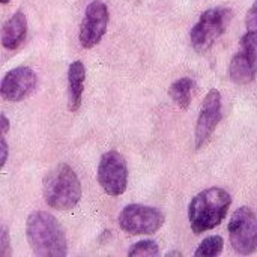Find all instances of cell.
<instances>
[{
  "mask_svg": "<svg viewBox=\"0 0 257 257\" xmlns=\"http://www.w3.org/2000/svg\"><path fill=\"white\" fill-rule=\"evenodd\" d=\"M26 236L33 254L39 257H65L68 244L60 223L48 212L35 211L26 221Z\"/></svg>",
  "mask_w": 257,
  "mask_h": 257,
  "instance_id": "obj_1",
  "label": "cell"
},
{
  "mask_svg": "<svg viewBox=\"0 0 257 257\" xmlns=\"http://www.w3.org/2000/svg\"><path fill=\"white\" fill-rule=\"evenodd\" d=\"M232 205L230 194L223 188H208L199 193L188 206V221L196 235L212 230L226 218Z\"/></svg>",
  "mask_w": 257,
  "mask_h": 257,
  "instance_id": "obj_2",
  "label": "cell"
},
{
  "mask_svg": "<svg viewBox=\"0 0 257 257\" xmlns=\"http://www.w3.org/2000/svg\"><path fill=\"white\" fill-rule=\"evenodd\" d=\"M81 197V184L66 163L53 167L44 178V199L57 211H71Z\"/></svg>",
  "mask_w": 257,
  "mask_h": 257,
  "instance_id": "obj_3",
  "label": "cell"
},
{
  "mask_svg": "<svg viewBox=\"0 0 257 257\" xmlns=\"http://www.w3.org/2000/svg\"><path fill=\"white\" fill-rule=\"evenodd\" d=\"M232 15L233 14L229 8H212L205 11L190 33L194 50L197 53L208 51L214 42L226 32Z\"/></svg>",
  "mask_w": 257,
  "mask_h": 257,
  "instance_id": "obj_4",
  "label": "cell"
},
{
  "mask_svg": "<svg viewBox=\"0 0 257 257\" xmlns=\"http://www.w3.org/2000/svg\"><path fill=\"white\" fill-rule=\"evenodd\" d=\"M164 214L152 206L146 205H128L119 214V226L130 235H152L158 232L164 224Z\"/></svg>",
  "mask_w": 257,
  "mask_h": 257,
  "instance_id": "obj_5",
  "label": "cell"
},
{
  "mask_svg": "<svg viewBox=\"0 0 257 257\" xmlns=\"http://www.w3.org/2000/svg\"><path fill=\"white\" fill-rule=\"evenodd\" d=\"M229 238L232 248L242 256L253 254L257 250V217L256 214L242 206L236 209L229 221Z\"/></svg>",
  "mask_w": 257,
  "mask_h": 257,
  "instance_id": "obj_6",
  "label": "cell"
},
{
  "mask_svg": "<svg viewBox=\"0 0 257 257\" xmlns=\"http://www.w3.org/2000/svg\"><path fill=\"white\" fill-rule=\"evenodd\" d=\"M98 182L111 197H117L125 193L128 185V167L122 154L117 151H108L101 157L98 166Z\"/></svg>",
  "mask_w": 257,
  "mask_h": 257,
  "instance_id": "obj_7",
  "label": "cell"
},
{
  "mask_svg": "<svg viewBox=\"0 0 257 257\" xmlns=\"http://www.w3.org/2000/svg\"><path fill=\"white\" fill-rule=\"evenodd\" d=\"M108 20L110 12L104 2L93 0L92 3L87 5L78 35L83 48H93L95 45L99 44V41L107 32Z\"/></svg>",
  "mask_w": 257,
  "mask_h": 257,
  "instance_id": "obj_8",
  "label": "cell"
},
{
  "mask_svg": "<svg viewBox=\"0 0 257 257\" xmlns=\"http://www.w3.org/2000/svg\"><path fill=\"white\" fill-rule=\"evenodd\" d=\"M220 120H221V95L217 89H211L203 99L197 117L196 149H202L208 143Z\"/></svg>",
  "mask_w": 257,
  "mask_h": 257,
  "instance_id": "obj_9",
  "label": "cell"
},
{
  "mask_svg": "<svg viewBox=\"0 0 257 257\" xmlns=\"http://www.w3.org/2000/svg\"><path fill=\"white\" fill-rule=\"evenodd\" d=\"M38 84L35 71L29 66H17L5 74L0 86L2 96L6 101L18 102L27 98Z\"/></svg>",
  "mask_w": 257,
  "mask_h": 257,
  "instance_id": "obj_10",
  "label": "cell"
},
{
  "mask_svg": "<svg viewBox=\"0 0 257 257\" xmlns=\"http://www.w3.org/2000/svg\"><path fill=\"white\" fill-rule=\"evenodd\" d=\"M27 36V20L23 11H17L2 27V45L3 48L17 50Z\"/></svg>",
  "mask_w": 257,
  "mask_h": 257,
  "instance_id": "obj_11",
  "label": "cell"
},
{
  "mask_svg": "<svg viewBox=\"0 0 257 257\" xmlns=\"http://www.w3.org/2000/svg\"><path fill=\"white\" fill-rule=\"evenodd\" d=\"M84 80H86L84 63L80 60L72 62L68 69V96H69L68 108H69V111H77L81 104Z\"/></svg>",
  "mask_w": 257,
  "mask_h": 257,
  "instance_id": "obj_12",
  "label": "cell"
},
{
  "mask_svg": "<svg viewBox=\"0 0 257 257\" xmlns=\"http://www.w3.org/2000/svg\"><path fill=\"white\" fill-rule=\"evenodd\" d=\"M229 74H230L232 81H235L236 84H248L256 77L257 66L242 51H238L232 57Z\"/></svg>",
  "mask_w": 257,
  "mask_h": 257,
  "instance_id": "obj_13",
  "label": "cell"
},
{
  "mask_svg": "<svg viewBox=\"0 0 257 257\" xmlns=\"http://www.w3.org/2000/svg\"><path fill=\"white\" fill-rule=\"evenodd\" d=\"M193 92H194V81L188 77H182L176 80L169 89L170 98L182 110H187L190 107L193 99Z\"/></svg>",
  "mask_w": 257,
  "mask_h": 257,
  "instance_id": "obj_14",
  "label": "cell"
},
{
  "mask_svg": "<svg viewBox=\"0 0 257 257\" xmlns=\"http://www.w3.org/2000/svg\"><path fill=\"white\" fill-rule=\"evenodd\" d=\"M223 238L221 236H208L206 239L202 241V244L197 247V250L194 251V256L197 257H215L220 256L223 251Z\"/></svg>",
  "mask_w": 257,
  "mask_h": 257,
  "instance_id": "obj_15",
  "label": "cell"
},
{
  "mask_svg": "<svg viewBox=\"0 0 257 257\" xmlns=\"http://www.w3.org/2000/svg\"><path fill=\"white\" fill-rule=\"evenodd\" d=\"M257 66V30H248L241 38V50Z\"/></svg>",
  "mask_w": 257,
  "mask_h": 257,
  "instance_id": "obj_16",
  "label": "cell"
},
{
  "mask_svg": "<svg viewBox=\"0 0 257 257\" xmlns=\"http://www.w3.org/2000/svg\"><path fill=\"white\" fill-rule=\"evenodd\" d=\"M158 254H160V248L157 242L151 239L140 241L128 250V256H158Z\"/></svg>",
  "mask_w": 257,
  "mask_h": 257,
  "instance_id": "obj_17",
  "label": "cell"
},
{
  "mask_svg": "<svg viewBox=\"0 0 257 257\" xmlns=\"http://www.w3.org/2000/svg\"><path fill=\"white\" fill-rule=\"evenodd\" d=\"M245 24H247L248 30H257V0L253 3V6L247 12Z\"/></svg>",
  "mask_w": 257,
  "mask_h": 257,
  "instance_id": "obj_18",
  "label": "cell"
},
{
  "mask_svg": "<svg viewBox=\"0 0 257 257\" xmlns=\"http://www.w3.org/2000/svg\"><path fill=\"white\" fill-rule=\"evenodd\" d=\"M2 257H9L11 253V238H9V232L6 227H2Z\"/></svg>",
  "mask_w": 257,
  "mask_h": 257,
  "instance_id": "obj_19",
  "label": "cell"
},
{
  "mask_svg": "<svg viewBox=\"0 0 257 257\" xmlns=\"http://www.w3.org/2000/svg\"><path fill=\"white\" fill-rule=\"evenodd\" d=\"M0 149H2L0 166L3 167V166H5V163H6V160H8V151H9V148H8V143H6L5 137H2V139H0Z\"/></svg>",
  "mask_w": 257,
  "mask_h": 257,
  "instance_id": "obj_20",
  "label": "cell"
},
{
  "mask_svg": "<svg viewBox=\"0 0 257 257\" xmlns=\"http://www.w3.org/2000/svg\"><path fill=\"white\" fill-rule=\"evenodd\" d=\"M0 120H2V136H5L9 131V120L5 113L0 114Z\"/></svg>",
  "mask_w": 257,
  "mask_h": 257,
  "instance_id": "obj_21",
  "label": "cell"
},
{
  "mask_svg": "<svg viewBox=\"0 0 257 257\" xmlns=\"http://www.w3.org/2000/svg\"><path fill=\"white\" fill-rule=\"evenodd\" d=\"M166 256H167V257H172V256H182V253H181V251H170V253H167Z\"/></svg>",
  "mask_w": 257,
  "mask_h": 257,
  "instance_id": "obj_22",
  "label": "cell"
},
{
  "mask_svg": "<svg viewBox=\"0 0 257 257\" xmlns=\"http://www.w3.org/2000/svg\"><path fill=\"white\" fill-rule=\"evenodd\" d=\"M9 2H11V0H0L2 5H6V3H9Z\"/></svg>",
  "mask_w": 257,
  "mask_h": 257,
  "instance_id": "obj_23",
  "label": "cell"
}]
</instances>
